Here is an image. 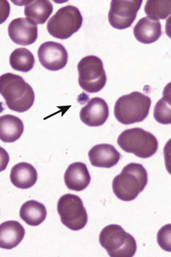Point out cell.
Returning <instances> with one entry per match:
<instances>
[{
    "label": "cell",
    "instance_id": "cell-1",
    "mask_svg": "<svg viewBox=\"0 0 171 257\" xmlns=\"http://www.w3.org/2000/svg\"><path fill=\"white\" fill-rule=\"evenodd\" d=\"M0 94L10 109L25 112L33 106L35 92L21 76L6 73L0 76Z\"/></svg>",
    "mask_w": 171,
    "mask_h": 257
},
{
    "label": "cell",
    "instance_id": "cell-2",
    "mask_svg": "<svg viewBox=\"0 0 171 257\" xmlns=\"http://www.w3.org/2000/svg\"><path fill=\"white\" fill-rule=\"evenodd\" d=\"M148 172L140 164H128L113 180V193L120 200L131 202L143 192L148 184Z\"/></svg>",
    "mask_w": 171,
    "mask_h": 257
},
{
    "label": "cell",
    "instance_id": "cell-3",
    "mask_svg": "<svg viewBox=\"0 0 171 257\" xmlns=\"http://www.w3.org/2000/svg\"><path fill=\"white\" fill-rule=\"evenodd\" d=\"M151 106L149 96L133 92L118 98L114 106L116 119L122 124L139 123L146 119Z\"/></svg>",
    "mask_w": 171,
    "mask_h": 257
},
{
    "label": "cell",
    "instance_id": "cell-4",
    "mask_svg": "<svg viewBox=\"0 0 171 257\" xmlns=\"http://www.w3.org/2000/svg\"><path fill=\"white\" fill-rule=\"evenodd\" d=\"M99 243L111 257H133L137 250V243L131 234L121 226H106L99 235Z\"/></svg>",
    "mask_w": 171,
    "mask_h": 257
},
{
    "label": "cell",
    "instance_id": "cell-5",
    "mask_svg": "<svg viewBox=\"0 0 171 257\" xmlns=\"http://www.w3.org/2000/svg\"><path fill=\"white\" fill-rule=\"evenodd\" d=\"M117 143L123 151L143 159L153 156L158 148L156 138L141 128L125 130L118 137Z\"/></svg>",
    "mask_w": 171,
    "mask_h": 257
},
{
    "label": "cell",
    "instance_id": "cell-6",
    "mask_svg": "<svg viewBox=\"0 0 171 257\" xmlns=\"http://www.w3.org/2000/svg\"><path fill=\"white\" fill-rule=\"evenodd\" d=\"M83 17L76 7L68 5L61 8L47 23V31L54 38L67 40L82 26Z\"/></svg>",
    "mask_w": 171,
    "mask_h": 257
},
{
    "label": "cell",
    "instance_id": "cell-7",
    "mask_svg": "<svg viewBox=\"0 0 171 257\" xmlns=\"http://www.w3.org/2000/svg\"><path fill=\"white\" fill-rule=\"evenodd\" d=\"M79 84L81 89L89 93L99 92L107 81L102 60L96 56H86L77 66Z\"/></svg>",
    "mask_w": 171,
    "mask_h": 257
},
{
    "label": "cell",
    "instance_id": "cell-8",
    "mask_svg": "<svg viewBox=\"0 0 171 257\" xmlns=\"http://www.w3.org/2000/svg\"><path fill=\"white\" fill-rule=\"evenodd\" d=\"M57 211L62 224L72 231H79L87 224V212L77 195L67 194L62 196L59 199Z\"/></svg>",
    "mask_w": 171,
    "mask_h": 257
},
{
    "label": "cell",
    "instance_id": "cell-9",
    "mask_svg": "<svg viewBox=\"0 0 171 257\" xmlns=\"http://www.w3.org/2000/svg\"><path fill=\"white\" fill-rule=\"evenodd\" d=\"M142 3V0H112L108 16L111 26L117 30L129 28L134 23Z\"/></svg>",
    "mask_w": 171,
    "mask_h": 257
},
{
    "label": "cell",
    "instance_id": "cell-10",
    "mask_svg": "<svg viewBox=\"0 0 171 257\" xmlns=\"http://www.w3.org/2000/svg\"><path fill=\"white\" fill-rule=\"evenodd\" d=\"M37 54L41 64L52 72L64 68L69 59L65 47L56 42H46L42 44Z\"/></svg>",
    "mask_w": 171,
    "mask_h": 257
},
{
    "label": "cell",
    "instance_id": "cell-11",
    "mask_svg": "<svg viewBox=\"0 0 171 257\" xmlns=\"http://www.w3.org/2000/svg\"><path fill=\"white\" fill-rule=\"evenodd\" d=\"M8 34L14 43L21 46H28L37 41L38 28L30 19L17 18L10 23Z\"/></svg>",
    "mask_w": 171,
    "mask_h": 257
},
{
    "label": "cell",
    "instance_id": "cell-12",
    "mask_svg": "<svg viewBox=\"0 0 171 257\" xmlns=\"http://www.w3.org/2000/svg\"><path fill=\"white\" fill-rule=\"evenodd\" d=\"M109 109L104 99L94 97L90 99L80 111L81 121L87 126H100L107 121Z\"/></svg>",
    "mask_w": 171,
    "mask_h": 257
},
{
    "label": "cell",
    "instance_id": "cell-13",
    "mask_svg": "<svg viewBox=\"0 0 171 257\" xmlns=\"http://www.w3.org/2000/svg\"><path fill=\"white\" fill-rule=\"evenodd\" d=\"M88 155L91 165L99 168H111L117 165L121 159V155L117 150L108 144L93 147Z\"/></svg>",
    "mask_w": 171,
    "mask_h": 257
},
{
    "label": "cell",
    "instance_id": "cell-14",
    "mask_svg": "<svg viewBox=\"0 0 171 257\" xmlns=\"http://www.w3.org/2000/svg\"><path fill=\"white\" fill-rule=\"evenodd\" d=\"M91 176L85 164L75 162L69 166L64 174V182L67 188L81 192L89 185Z\"/></svg>",
    "mask_w": 171,
    "mask_h": 257
},
{
    "label": "cell",
    "instance_id": "cell-15",
    "mask_svg": "<svg viewBox=\"0 0 171 257\" xmlns=\"http://www.w3.org/2000/svg\"><path fill=\"white\" fill-rule=\"evenodd\" d=\"M133 35L140 43H154L162 35L161 24L147 17L141 18L133 28Z\"/></svg>",
    "mask_w": 171,
    "mask_h": 257
},
{
    "label": "cell",
    "instance_id": "cell-16",
    "mask_svg": "<svg viewBox=\"0 0 171 257\" xmlns=\"http://www.w3.org/2000/svg\"><path fill=\"white\" fill-rule=\"evenodd\" d=\"M25 236L23 225L17 221H8L0 224V248L12 249L18 246Z\"/></svg>",
    "mask_w": 171,
    "mask_h": 257
},
{
    "label": "cell",
    "instance_id": "cell-17",
    "mask_svg": "<svg viewBox=\"0 0 171 257\" xmlns=\"http://www.w3.org/2000/svg\"><path fill=\"white\" fill-rule=\"evenodd\" d=\"M38 175L36 169L30 164L21 162L14 166L10 174V180L19 189L31 188L36 184Z\"/></svg>",
    "mask_w": 171,
    "mask_h": 257
},
{
    "label": "cell",
    "instance_id": "cell-18",
    "mask_svg": "<svg viewBox=\"0 0 171 257\" xmlns=\"http://www.w3.org/2000/svg\"><path fill=\"white\" fill-rule=\"evenodd\" d=\"M24 124L18 116L6 114L0 116V140L7 143L18 141L24 133Z\"/></svg>",
    "mask_w": 171,
    "mask_h": 257
},
{
    "label": "cell",
    "instance_id": "cell-19",
    "mask_svg": "<svg viewBox=\"0 0 171 257\" xmlns=\"http://www.w3.org/2000/svg\"><path fill=\"white\" fill-rule=\"evenodd\" d=\"M53 13V5L48 0H32L25 5V15L36 25H43Z\"/></svg>",
    "mask_w": 171,
    "mask_h": 257
},
{
    "label": "cell",
    "instance_id": "cell-20",
    "mask_svg": "<svg viewBox=\"0 0 171 257\" xmlns=\"http://www.w3.org/2000/svg\"><path fill=\"white\" fill-rule=\"evenodd\" d=\"M21 219L30 226H39L45 221L47 211L45 206L35 200L25 202L20 211Z\"/></svg>",
    "mask_w": 171,
    "mask_h": 257
},
{
    "label": "cell",
    "instance_id": "cell-21",
    "mask_svg": "<svg viewBox=\"0 0 171 257\" xmlns=\"http://www.w3.org/2000/svg\"><path fill=\"white\" fill-rule=\"evenodd\" d=\"M10 63L12 68L15 70L29 72L35 66V56L26 48H18L12 52Z\"/></svg>",
    "mask_w": 171,
    "mask_h": 257
},
{
    "label": "cell",
    "instance_id": "cell-22",
    "mask_svg": "<svg viewBox=\"0 0 171 257\" xmlns=\"http://www.w3.org/2000/svg\"><path fill=\"white\" fill-rule=\"evenodd\" d=\"M147 18L151 20H165L171 13L170 0H149L145 5Z\"/></svg>",
    "mask_w": 171,
    "mask_h": 257
},
{
    "label": "cell",
    "instance_id": "cell-23",
    "mask_svg": "<svg viewBox=\"0 0 171 257\" xmlns=\"http://www.w3.org/2000/svg\"><path fill=\"white\" fill-rule=\"evenodd\" d=\"M170 89L165 88L163 96L154 107L153 116L155 121L161 124H171V102Z\"/></svg>",
    "mask_w": 171,
    "mask_h": 257
},
{
    "label": "cell",
    "instance_id": "cell-24",
    "mask_svg": "<svg viewBox=\"0 0 171 257\" xmlns=\"http://www.w3.org/2000/svg\"><path fill=\"white\" fill-rule=\"evenodd\" d=\"M170 224H167L162 226L161 229L159 230L157 236L159 246L167 251H170Z\"/></svg>",
    "mask_w": 171,
    "mask_h": 257
},
{
    "label": "cell",
    "instance_id": "cell-25",
    "mask_svg": "<svg viewBox=\"0 0 171 257\" xmlns=\"http://www.w3.org/2000/svg\"><path fill=\"white\" fill-rule=\"evenodd\" d=\"M10 14V5L7 0H0V25L5 23Z\"/></svg>",
    "mask_w": 171,
    "mask_h": 257
},
{
    "label": "cell",
    "instance_id": "cell-26",
    "mask_svg": "<svg viewBox=\"0 0 171 257\" xmlns=\"http://www.w3.org/2000/svg\"><path fill=\"white\" fill-rule=\"evenodd\" d=\"M10 162L9 154L3 147H0V172L6 170Z\"/></svg>",
    "mask_w": 171,
    "mask_h": 257
}]
</instances>
